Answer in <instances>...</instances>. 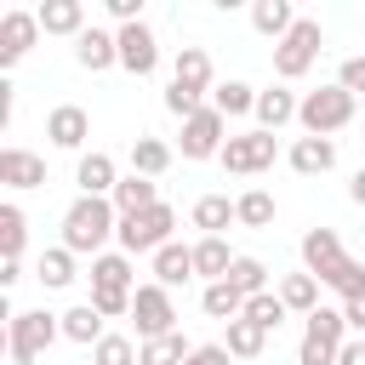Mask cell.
<instances>
[{
	"mask_svg": "<svg viewBox=\"0 0 365 365\" xmlns=\"http://www.w3.org/2000/svg\"><path fill=\"white\" fill-rule=\"evenodd\" d=\"M114 40H120V68L125 74H154L160 68V40H154V29L148 23H125V29H114Z\"/></svg>",
	"mask_w": 365,
	"mask_h": 365,
	"instance_id": "obj_9",
	"label": "cell"
},
{
	"mask_svg": "<svg viewBox=\"0 0 365 365\" xmlns=\"http://www.w3.org/2000/svg\"><path fill=\"white\" fill-rule=\"evenodd\" d=\"M251 29H257V34H268V40L279 46V40L297 29V11H291V0H257V6H251Z\"/></svg>",
	"mask_w": 365,
	"mask_h": 365,
	"instance_id": "obj_22",
	"label": "cell"
},
{
	"mask_svg": "<svg viewBox=\"0 0 365 365\" xmlns=\"http://www.w3.org/2000/svg\"><path fill=\"white\" fill-rule=\"evenodd\" d=\"M348 200H354V205H365V165L354 171V182H348Z\"/></svg>",
	"mask_w": 365,
	"mask_h": 365,
	"instance_id": "obj_46",
	"label": "cell"
},
{
	"mask_svg": "<svg viewBox=\"0 0 365 365\" xmlns=\"http://www.w3.org/2000/svg\"><path fill=\"white\" fill-rule=\"evenodd\" d=\"M91 365H143V348L131 342V336H103L97 348H91Z\"/></svg>",
	"mask_w": 365,
	"mask_h": 365,
	"instance_id": "obj_38",
	"label": "cell"
},
{
	"mask_svg": "<svg viewBox=\"0 0 365 365\" xmlns=\"http://www.w3.org/2000/svg\"><path fill=\"white\" fill-rule=\"evenodd\" d=\"M228 268H234V251H228V240H222V234H205V240L194 245V274L217 285V279H228Z\"/></svg>",
	"mask_w": 365,
	"mask_h": 365,
	"instance_id": "obj_24",
	"label": "cell"
},
{
	"mask_svg": "<svg viewBox=\"0 0 365 365\" xmlns=\"http://www.w3.org/2000/svg\"><path fill=\"white\" fill-rule=\"evenodd\" d=\"M131 319H137V336L143 342H154V336H171L177 331V302H171V291L165 285H137V297H131Z\"/></svg>",
	"mask_w": 365,
	"mask_h": 365,
	"instance_id": "obj_8",
	"label": "cell"
},
{
	"mask_svg": "<svg viewBox=\"0 0 365 365\" xmlns=\"http://www.w3.org/2000/svg\"><path fill=\"white\" fill-rule=\"evenodd\" d=\"M342 319H348V331H354V336H365V297L342 302Z\"/></svg>",
	"mask_w": 365,
	"mask_h": 365,
	"instance_id": "obj_44",
	"label": "cell"
},
{
	"mask_svg": "<svg viewBox=\"0 0 365 365\" xmlns=\"http://www.w3.org/2000/svg\"><path fill=\"white\" fill-rule=\"evenodd\" d=\"M74 63H80V68H91V74H103V68H114V63H120V40H114L108 29H86V34L74 40Z\"/></svg>",
	"mask_w": 365,
	"mask_h": 365,
	"instance_id": "obj_14",
	"label": "cell"
},
{
	"mask_svg": "<svg viewBox=\"0 0 365 365\" xmlns=\"http://www.w3.org/2000/svg\"><path fill=\"white\" fill-rule=\"evenodd\" d=\"M319 40H325L319 23H314V17H297V29L274 46V74H279V80H302V74L314 68V57H319Z\"/></svg>",
	"mask_w": 365,
	"mask_h": 365,
	"instance_id": "obj_6",
	"label": "cell"
},
{
	"mask_svg": "<svg viewBox=\"0 0 365 365\" xmlns=\"http://www.w3.org/2000/svg\"><path fill=\"white\" fill-rule=\"evenodd\" d=\"M200 308H205L211 319H240V314H245V297H240V291H234L228 279H217V285H205Z\"/></svg>",
	"mask_w": 365,
	"mask_h": 365,
	"instance_id": "obj_33",
	"label": "cell"
},
{
	"mask_svg": "<svg viewBox=\"0 0 365 365\" xmlns=\"http://www.w3.org/2000/svg\"><path fill=\"white\" fill-rule=\"evenodd\" d=\"M222 125H228V120H222L211 103H205L194 120H182V160H211V154H222V148H228Z\"/></svg>",
	"mask_w": 365,
	"mask_h": 365,
	"instance_id": "obj_10",
	"label": "cell"
},
{
	"mask_svg": "<svg viewBox=\"0 0 365 365\" xmlns=\"http://www.w3.org/2000/svg\"><path fill=\"white\" fill-rule=\"evenodd\" d=\"M171 228H177V211L160 200L154 211H137V217H120V251L125 257H143V251H160V245H171Z\"/></svg>",
	"mask_w": 365,
	"mask_h": 365,
	"instance_id": "obj_5",
	"label": "cell"
},
{
	"mask_svg": "<svg viewBox=\"0 0 365 365\" xmlns=\"http://www.w3.org/2000/svg\"><path fill=\"white\" fill-rule=\"evenodd\" d=\"M40 34H46V29H40V17H34V11H6V17H0V68L23 63V57H29V46H34Z\"/></svg>",
	"mask_w": 365,
	"mask_h": 365,
	"instance_id": "obj_12",
	"label": "cell"
},
{
	"mask_svg": "<svg viewBox=\"0 0 365 365\" xmlns=\"http://www.w3.org/2000/svg\"><path fill=\"white\" fill-rule=\"evenodd\" d=\"M34 17H40V29H46V34H68V40H80V34H86V6H80V0H46Z\"/></svg>",
	"mask_w": 365,
	"mask_h": 365,
	"instance_id": "obj_21",
	"label": "cell"
},
{
	"mask_svg": "<svg viewBox=\"0 0 365 365\" xmlns=\"http://www.w3.org/2000/svg\"><path fill=\"white\" fill-rule=\"evenodd\" d=\"M279 297H285V308H291V314H302V319H308L314 308H325V302H319V279H314V274H285V279H279Z\"/></svg>",
	"mask_w": 365,
	"mask_h": 365,
	"instance_id": "obj_28",
	"label": "cell"
},
{
	"mask_svg": "<svg viewBox=\"0 0 365 365\" xmlns=\"http://www.w3.org/2000/svg\"><path fill=\"white\" fill-rule=\"evenodd\" d=\"M342 342H348V319H342V308H314V314L302 319L297 365H336Z\"/></svg>",
	"mask_w": 365,
	"mask_h": 365,
	"instance_id": "obj_4",
	"label": "cell"
},
{
	"mask_svg": "<svg viewBox=\"0 0 365 365\" xmlns=\"http://www.w3.org/2000/svg\"><path fill=\"white\" fill-rule=\"evenodd\" d=\"M274 154H279V137H274V131H240V137H228V148H222L217 160H222V171H234V177H257V171L274 165Z\"/></svg>",
	"mask_w": 365,
	"mask_h": 365,
	"instance_id": "obj_7",
	"label": "cell"
},
{
	"mask_svg": "<svg viewBox=\"0 0 365 365\" xmlns=\"http://www.w3.org/2000/svg\"><path fill=\"white\" fill-rule=\"evenodd\" d=\"M359 114H365V103H359Z\"/></svg>",
	"mask_w": 365,
	"mask_h": 365,
	"instance_id": "obj_47",
	"label": "cell"
},
{
	"mask_svg": "<svg viewBox=\"0 0 365 365\" xmlns=\"http://www.w3.org/2000/svg\"><path fill=\"white\" fill-rule=\"evenodd\" d=\"M108 200H114V211H120V217H137V211H154V205H160V182L131 171V177H120V188H114Z\"/></svg>",
	"mask_w": 365,
	"mask_h": 365,
	"instance_id": "obj_19",
	"label": "cell"
},
{
	"mask_svg": "<svg viewBox=\"0 0 365 365\" xmlns=\"http://www.w3.org/2000/svg\"><path fill=\"white\" fill-rule=\"evenodd\" d=\"M331 165H336V143H331V137H297V143H291V171L325 177Z\"/></svg>",
	"mask_w": 365,
	"mask_h": 365,
	"instance_id": "obj_18",
	"label": "cell"
},
{
	"mask_svg": "<svg viewBox=\"0 0 365 365\" xmlns=\"http://www.w3.org/2000/svg\"><path fill=\"white\" fill-rule=\"evenodd\" d=\"M74 182H80V194H97V200H108V194L120 188V177H114V160H108L103 148L80 154V165H74Z\"/></svg>",
	"mask_w": 365,
	"mask_h": 365,
	"instance_id": "obj_17",
	"label": "cell"
},
{
	"mask_svg": "<svg viewBox=\"0 0 365 365\" xmlns=\"http://www.w3.org/2000/svg\"><path fill=\"white\" fill-rule=\"evenodd\" d=\"M228 222H240V211H234V200H228V194H200V200H194V228L222 234Z\"/></svg>",
	"mask_w": 365,
	"mask_h": 365,
	"instance_id": "obj_27",
	"label": "cell"
},
{
	"mask_svg": "<svg viewBox=\"0 0 365 365\" xmlns=\"http://www.w3.org/2000/svg\"><path fill=\"white\" fill-rule=\"evenodd\" d=\"M0 182L6 188H40L46 182V160L29 148H0Z\"/></svg>",
	"mask_w": 365,
	"mask_h": 365,
	"instance_id": "obj_16",
	"label": "cell"
},
{
	"mask_svg": "<svg viewBox=\"0 0 365 365\" xmlns=\"http://www.w3.org/2000/svg\"><path fill=\"white\" fill-rule=\"evenodd\" d=\"M165 165H171V148L160 137H131V171L137 177H165Z\"/></svg>",
	"mask_w": 365,
	"mask_h": 365,
	"instance_id": "obj_30",
	"label": "cell"
},
{
	"mask_svg": "<svg viewBox=\"0 0 365 365\" xmlns=\"http://www.w3.org/2000/svg\"><path fill=\"white\" fill-rule=\"evenodd\" d=\"M188 279H194V245H177V240L160 245L154 251V285L171 291V285H188Z\"/></svg>",
	"mask_w": 365,
	"mask_h": 365,
	"instance_id": "obj_20",
	"label": "cell"
},
{
	"mask_svg": "<svg viewBox=\"0 0 365 365\" xmlns=\"http://www.w3.org/2000/svg\"><path fill=\"white\" fill-rule=\"evenodd\" d=\"M228 285H234V291L251 302V297H262V291H268V268H262L257 257H234V268H228Z\"/></svg>",
	"mask_w": 365,
	"mask_h": 365,
	"instance_id": "obj_32",
	"label": "cell"
},
{
	"mask_svg": "<svg viewBox=\"0 0 365 365\" xmlns=\"http://www.w3.org/2000/svg\"><path fill=\"white\" fill-rule=\"evenodd\" d=\"M131 257L125 251H103V257H91V285H103V291H131Z\"/></svg>",
	"mask_w": 365,
	"mask_h": 365,
	"instance_id": "obj_26",
	"label": "cell"
},
{
	"mask_svg": "<svg viewBox=\"0 0 365 365\" xmlns=\"http://www.w3.org/2000/svg\"><path fill=\"white\" fill-rule=\"evenodd\" d=\"M131 297H137V291H103V285H91V308H97L103 319H120V314H131Z\"/></svg>",
	"mask_w": 365,
	"mask_h": 365,
	"instance_id": "obj_40",
	"label": "cell"
},
{
	"mask_svg": "<svg viewBox=\"0 0 365 365\" xmlns=\"http://www.w3.org/2000/svg\"><path fill=\"white\" fill-rule=\"evenodd\" d=\"M234 211H240V228H268V222H274V194L245 188V194L234 200Z\"/></svg>",
	"mask_w": 365,
	"mask_h": 365,
	"instance_id": "obj_35",
	"label": "cell"
},
{
	"mask_svg": "<svg viewBox=\"0 0 365 365\" xmlns=\"http://www.w3.org/2000/svg\"><path fill=\"white\" fill-rule=\"evenodd\" d=\"M46 137H51V148H86L91 114H86L80 103H57V108L46 114Z\"/></svg>",
	"mask_w": 365,
	"mask_h": 365,
	"instance_id": "obj_13",
	"label": "cell"
},
{
	"mask_svg": "<svg viewBox=\"0 0 365 365\" xmlns=\"http://www.w3.org/2000/svg\"><path fill=\"white\" fill-rule=\"evenodd\" d=\"M262 342H268V331H257L251 319H228V342H222V348H228L234 359H257Z\"/></svg>",
	"mask_w": 365,
	"mask_h": 365,
	"instance_id": "obj_37",
	"label": "cell"
},
{
	"mask_svg": "<svg viewBox=\"0 0 365 365\" xmlns=\"http://www.w3.org/2000/svg\"><path fill=\"white\" fill-rule=\"evenodd\" d=\"M336 365H365V336H348L342 354H336Z\"/></svg>",
	"mask_w": 365,
	"mask_h": 365,
	"instance_id": "obj_45",
	"label": "cell"
},
{
	"mask_svg": "<svg viewBox=\"0 0 365 365\" xmlns=\"http://www.w3.org/2000/svg\"><path fill=\"white\" fill-rule=\"evenodd\" d=\"M63 336H68V342H80V348H97L108 331H103V314H97L91 302H74V308L63 314Z\"/></svg>",
	"mask_w": 365,
	"mask_h": 365,
	"instance_id": "obj_25",
	"label": "cell"
},
{
	"mask_svg": "<svg viewBox=\"0 0 365 365\" xmlns=\"http://www.w3.org/2000/svg\"><path fill=\"white\" fill-rule=\"evenodd\" d=\"M336 86H342L348 97H359V103H365V57H348V63L336 68Z\"/></svg>",
	"mask_w": 365,
	"mask_h": 365,
	"instance_id": "obj_41",
	"label": "cell"
},
{
	"mask_svg": "<svg viewBox=\"0 0 365 365\" xmlns=\"http://www.w3.org/2000/svg\"><path fill=\"white\" fill-rule=\"evenodd\" d=\"M108 234H120V211H114V200L80 194V200L63 211V245H68L74 257H103Z\"/></svg>",
	"mask_w": 365,
	"mask_h": 365,
	"instance_id": "obj_1",
	"label": "cell"
},
{
	"mask_svg": "<svg viewBox=\"0 0 365 365\" xmlns=\"http://www.w3.org/2000/svg\"><path fill=\"white\" fill-rule=\"evenodd\" d=\"M171 86H182V91H194V97L217 91V86H211V57H205L200 46H182L177 63H171Z\"/></svg>",
	"mask_w": 365,
	"mask_h": 365,
	"instance_id": "obj_15",
	"label": "cell"
},
{
	"mask_svg": "<svg viewBox=\"0 0 365 365\" xmlns=\"http://www.w3.org/2000/svg\"><path fill=\"white\" fill-rule=\"evenodd\" d=\"M211 108H217L222 120H234V114H257V91H251L245 80H222V86L211 91Z\"/></svg>",
	"mask_w": 365,
	"mask_h": 365,
	"instance_id": "obj_29",
	"label": "cell"
},
{
	"mask_svg": "<svg viewBox=\"0 0 365 365\" xmlns=\"http://www.w3.org/2000/svg\"><path fill=\"white\" fill-rule=\"evenodd\" d=\"M354 114H359V97H348L342 86H319V91H308V97H302L297 125H302L308 137H331V131H342Z\"/></svg>",
	"mask_w": 365,
	"mask_h": 365,
	"instance_id": "obj_3",
	"label": "cell"
},
{
	"mask_svg": "<svg viewBox=\"0 0 365 365\" xmlns=\"http://www.w3.org/2000/svg\"><path fill=\"white\" fill-rule=\"evenodd\" d=\"M40 285H51V291H63V285H74V251L68 245H51V251H40Z\"/></svg>",
	"mask_w": 365,
	"mask_h": 365,
	"instance_id": "obj_31",
	"label": "cell"
},
{
	"mask_svg": "<svg viewBox=\"0 0 365 365\" xmlns=\"http://www.w3.org/2000/svg\"><path fill=\"white\" fill-rule=\"evenodd\" d=\"M297 97L285 91V86H268V91H257V131H279L285 120H297Z\"/></svg>",
	"mask_w": 365,
	"mask_h": 365,
	"instance_id": "obj_23",
	"label": "cell"
},
{
	"mask_svg": "<svg viewBox=\"0 0 365 365\" xmlns=\"http://www.w3.org/2000/svg\"><path fill=\"white\" fill-rule=\"evenodd\" d=\"M285 314H291V308H285V297H279V291H262V297H251V302H245V314H240V319H251L257 331H279V319H285Z\"/></svg>",
	"mask_w": 365,
	"mask_h": 365,
	"instance_id": "obj_34",
	"label": "cell"
},
{
	"mask_svg": "<svg viewBox=\"0 0 365 365\" xmlns=\"http://www.w3.org/2000/svg\"><path fill=\"white\" fill-rule=\"evenodd\" d=\"M194 348L182 342V331H171V336H154V342H143V365H182Z\"/></svg>",
	"mask_w": 365,
	"mask_h": 365,
	"instance_id": "obj_39",
	"label": "cell"
},
{
	"mask_svg": "<svg viewBox=\"0 0 365 365\" xmlns=\"http://www.w3.org/2000/svg\"><path fill=\"white\" fill-rule=\"evenodd\" d=\"M108 17L125 29V23H143V0H108Z\"/></svg>",
	"mask_w": 365,
	"mask_h": 365,
	"instance_id": "obj_43",
	"label": "cell"
},
{
	"mask_svg": "<svg viewBox=\"0 0 365 365\" xmlns=\"http://www.w3.org/2000/svg\"><path fill=\"white\" fill-rule=\"evenodd\" d=\"M23 240H29V222H23V205H0V245H6V262L23 257Z\"/></svg>",
	"mask_w": 365,
	"mask_h": 365,
	"instance_id": "obj_36",
	"label": "cell"
},
{
	"mask_svg": "<svg viewBox=\"0 0 365 365\" xmlns=\"http://www.w3.org/2000/svg\"><path fill=\"white\" fill-rule=\"evenodd\" d=\"M182 365H234V354H228L222 342H200V348H194Z\"/></svg>",
	"mask_w": 365,
	"mask_h": 365,
	"instance_id": "obj_42",
	"label": "cell"
},
{
	"mask_svg": "<svg viewBox=\"0 0 365 365\" xmlns=\"http://www.w3.org/2000/svg\"><path fill=\"white\" fill-rule=\"evenodd\" d=\"M342 262H348V251H342L336 228H308V234H302V274H314V279L325 285Z\"/></svg>",
	"mask_w": 365,
	"mask_h": 365,
	"instance_id": "obj_11",
	"label": "cell"
},
{
	"mask_svg": "<svg viewBox=\"0 0 365 365\" xmlns=\"http://www.w3.org/2000/svg\"><path fill=\"white\" fill-rule=\"evenodd\" d=\"M57 336H63V314L23 308V314H11V325H6V354H11V365H40V354H46Z\"/></svg>",
	"mask_w": 365,
	"mask_h": 365,
	"instance_id": "obj_2",
	"label": "cell"
}]
</instances>
